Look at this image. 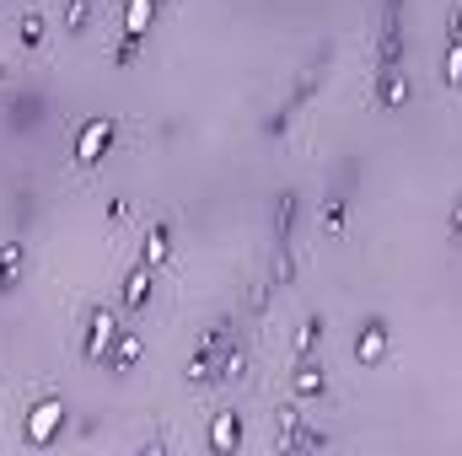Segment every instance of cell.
I'll return each mask as SVG.
<instances>
[{
  "label": "cell",
  "instance_id": "ac0fdd59",
  "mask_svg": "<svg viewBox=\"0 0 462 456\" xmlns=\"http://www.w3.org/2000/svg\"><path fill=\"white\" fill-rule=\"evenodd\" d=\"M49 38H54V16H49L43 5H22V11H16V49H22V54H43Z\"/></svg>",
  "mask_w": 462,
  "mask_h": 456
},
{
  "label": "cell",
  "instance_id": "7c38bea8",
  "mask_svg": "<svg viewBox=\"0 0 462 456\" xmlns=\"http://www.w3.org/2000/svg\"><path fill=\"white\" fill-rule=\"evenodd\" d=\"M409 103H414L409 65H371V108L376 114H403Z\"/></svg>",
  "mask_w": 462,
  "mask_h": 456
},
{
  "label": "cell",
  "instance_id": "30bf717a",
  "mask_svg": "<svg viewBox=\"0 0 462 456\" xmlns=\"http://www.w3.org/2000/svg\"><path fill=\"white\" fill-rule=\"evenodd\" d=\"M349 354H355V365H360V370H376V365L393 354V317H387V312H365V317L355 323Z\"/></svg>",
  "mask_w": 462,
  "mask_h": 456
},
{
  "label": "cell",
  "instance_id": "4316f807",
  "mask_svg": "<svg viewBox=\"0 0 462 456\" xmlns=\"http://www.w3.org/2000/svg\"><path fill=\"white\" fill-rule=\"evenodd\" d=\"M129 221V199H108V226H124Z\"/></svg>",
  "mask_w": 462,
  "mask_h": 456
},
{
  "label": "cell",
  "instance_id": "5b68a950",
  "mask_svg": "<svg viewBox=\"0 0 462 456\" xmlns=\"http://www.w3.org/2000/svg\"><path fill=\"white\" fill-rule=\"evenodd\" d=\"M269 446H274L280 456L328 451V446H334V435H328L318 419H307V414H301V403H291V397H285V403L274 408V435H269Z\"/></svg>",
  "mask_w": 462,
  "mask_h": 456
},
{
  "label": "cell",
  "instance_id": "4dcf8cb0",
  "mask_svg": "<svg viewBox=\"0 0 462 456\" xmlns=\"http://www.w3.org/2000/svg\"><path fill=\"white\" fill-rule=\"evenodd\" d=\"M162 5H167V0H162Z\"/></svg>",
  "mask_w": 462,
  "mask_h": 456
},
{
  "label": "cell",
  "instance_id": "3957f363",
  "mask_svg": "<svg viewBox=\"0 0 462 456\" xmlns=\"http://www.w3.org/2000/svg\"><path fill=\"white\" fill-rule=\"evenodd\" d=\"M65 424H70V403H65V392H54V387H38V392L22 403L16 441H22L27 451H49V446H60Z\"/></svg>",
  "mask_w": 462,
  "mask_h": 456
},
{
  "label": "cell",
  "instance_id": "5bb4252c",
  "mask_svg": "<svg viewBox=\"0 0 462 456\" xmlns=\"http://www.w3.org/2000/svg\"><path fill=\"white\" fill-rule=\"evenodd\" d=\"M156 274H162V269H151V263H140V258H134V263L118 274V312L145 317V312H151V301H156V290H162V285H156Z\"/></svg>",
  "mask_w": 462,
  "mask_h": 456
},
{
  "label": "cell",
  "instance_id": "44dd1931",
  "mask_svg": "<svg viewBox=\"0 0 462 456\" xmlns=\"http://www.w3.org/2000/svg\"><path fill=\"white\" fill-rule=\"evenodd\" d=\"M103 16V0H60V27L65 38H87Z\"/></svg>",
  "mask_w": 462,
  "mask_h": 456
},
{
  "label": "cell",
  "instance_id": "6da1fadb",
  "mask_svg": "<svg viewBox=\"0 0 462 456\" xmlns=\"http://www.w3.org/2000/svg\"><path fill=\"white\" fill-rule=\"evenodd\" d=\"M334 65H339V43L328 38V43H318V49H312V54L296 65V76H291L285 97H280L269 114L258 118V134H263V140H285V134L296 129V118H301L312 103H318V97H323V87H328Z\"/></svg>",
  "mask_w": 462,
  "mask_h": 456
},
{
  "label": "cell",
  "instance_id": "7a4b0ae2",
  "mask_svg": "<svg viewBox=\"0 0 462 456\" xmlns=\"http://www.w3.org/2000/svg\"><path fill=\"white\" fill-rule=\"evenodd\" d=\"M296 226H301V188H280L274 194V226H269V285L274 290L296 285V274H301Z\"/></svg>",
  "mask_w": 462,
  "mask_h": 456
},
{
  "label": "cell",
  "instance_id": "9a60e30c",
  "mask_svg": "<svg viewBox=\"0 0 462 456\" xmlns=\"http://www.w3.org/2000/svg\"><path fill=\"white\" fill-rule=\"evenodd\" d=\"M242 446H247V414H236V408H216V414L205 419V451L236 456Z\"/></svg>",
  "mask_w": 462,
  "mask_h": 456
},
{
  "label": "cell",
  "instance_id": "52a82bcc",
  "mask_svg": "<svg viewBox=\"0 0 462 456\" xmlns=\"http://www.w3.org/2000/svg\"><path fill=\"white\" fill-rule=\"evenodd\" d=\"M43 123H49V92H43V87L16 81V87L0 92V129H5V134L27 140V134H38Z\"/></svg>",
  "mask_w": 462,
  "mask_h": 456
},
{
  "label": "cell",
  "instance_id": "8fae6325",
  "mask_svg": "<svg viewBox=\"0 0 462 456\" xmlns=\"http://www.w3.org/2000/svg\"><path fill=\"white\" fill-rule=\"evenodd\" d=\"M349 210H355V167H339L323 188V205H318V226L323 236H345L349 231Z\"/></svg>",
  "mask_w": 462,
  "mask_h": 456
},
{
  "label": "cell",
  "instance_id": "484cf974",
  "mask_svg": "<svg viewBox=\"0 0 462 456\" xmlns=\"http://www.w3.org/2000/svg\"><path fill=\"white\" fill-rule=\"evenodd\" d=\"M447 242H452V247H462V188H457V199L447 205Z\"/></svg>",
  "mask_w": 462,
  "mask_h": 456
},
{
  "label": "cell",
  "instance_id": "2e32d148",
  "mask_svg": "<svg viewBox=\"0 0 462 456\" xmlns=\"http://www.w3.org/2000/svg\"><path fill=\"white\" fill-rule=\"evenodd\" d=\"M436 81L447 92H462V0L447 5V38H441V65H436Z\"/></svg>",
  "mask_w": 462,
  "mask_h": 456
},
{
  "label": "cell",
  "instance_id": "ffe728a7",
  "mask_svg": "<svg viewBox=\"0 0 462 456\" xmlns=\"http://www.w3.org/2000/svg\"><path fill=\"white\" fill-rule=\"evenodd\" d=\"M140 360H145V339H140L134 328H118V339L108 343V354H103V370H114V376H129Z\"/></svg>",
  "mask_w": 462,
  "mask_h": 456
},
{
  "label": "cell",
  "instance_id": "603a6c76",
  "mask_svg": "<svg viewBox=\"0 0 462 456\" xmlns=\"http://www.w3.org/2000/svg\"><path fill=\"white\" fill-rule=\"evenodd\" d=\"M156 11H162V0H124V22H118V32H134V38H145V43H151Z\"/></svg>",
  "mask_w": 462,
  "mask_h": 456
},
{
  "label": "cell",
  "instance_id": "f1b7e54d",
  "mask_svg": "<svg viewBox=\"0 0 462 456\" xmlns=\"http://www.w3.org/2000/svg\"><path fill=\"white\" fill-rule=\"evenodd\" d=\"M5 87H16V70H11V65L0 59V92H5Z\"/></svg>",
  "mask_w": 462,
  "mask_h": 456
},
{
  "label": "cell",
  "instance_id": "e0dca14e",
  "mask_svg": "<svg viewBox=\"0 0 462 456\" xmlns=\"http://www.w3.org/2000/svg\"><path fill=\"white\" fill-rule=\"evenodd\" d=\"M172 252H178V226H172V215H151L145 231H140V263H151V269H167L172 263Z\"/></svg>",
  "mask_w": 462,
  "mask_h": 456
},
{
  "label": "cell",
  "instance_id": "83f0119b",
  "mask_svg": "<svg viewBox=\"0 0 462 456\" xmlns=\"http://www.w3.org/2000/svg\"><path fill=\"white\" fill-rule=\"evenodd\" d=\"M167 446H172V441H167V435H162V430H156V435H145V441H140V451H167Z\"/></svg>",
  "mask_w": 462,
  "mask_h": 456
},
{
  "label": "cell",
  "instance_id": "9c48e42d",
  "mask_svg": "<svg viewBox=\"0 0 462 456\" xmlns=\"http://www.w3.org/2000/svg\"><path fill=\"white\" fill-rule=\"evenodd\" d=\"M285 397L291 403H328L334 397V376L323 365V354H291V370H285Z\"/></svg>",
  "mask_w": 462,
  "mask_h": 456
},
{
  "label": "cell",
  "instance_id": "8992f818",
  "mask_svg": "<svg viewBox=\"0 0 462 456\" xmlns=\"http://www.w3.org/2000/svg\"><path fill=\"white\" fill-rule=\"evenodd\" d=\"M118 134H124V123L114 114H92L76 123V140H70V167L76 172H97L108 156L118 150Z\"/></svg>",
  "mask_w": 462,
  "mask_h": 456
},
{
  "label": "cell",
  "instance_id": "d4e9b609",
  "mask_svg": "<svg viewBox=\"0 0 462 456\" xmlns=\"http://www.w3.org/2000/svg\"><path fill=\"white\" fill-rule=\"evenodd\" d=\"M140 54H145V38H134V32H118V38H114V54H108V59H114L118 70H129Z\"/></svg>",
  "mask_w": 462,
  "mask_h": 456
},
{
  "label": "cell",
  "instance_id": "7402d4cb",
  "mask_svg": "<svg viewBox=\"0 0 462 456\" xmlns=\"http://www.w3.org/2000/svg\"><path fill=\"white\" fill-rule=\"evenodd\" d=\"M323 343H328V317H323V312H307V317L296 323L291 354H323Z\"/></svg>",
  "mask_w": 462,
  "mask_h": 456
},
{
  "label": "cell",
  "instance_id": "4fadbf2b",
  "mask_svg": "<svg viewBox=\"0 0 462 456\" xmlns=\"http://www.w3.org/2000/svg\"><path fill=\"white\" fill-rule=\"evenodd\" d=\"M371 65H409V16H398V11H376Z\"/></svg>",
  "mask_w": 462,
  "mask_h": 456
},
{
  "label": "cell",
  "instance_id": "f546056e",
  "mask_svg": "<svg viewBox=\"0 0 462 456\" xmlns=\"http://www.w3.org/2000/svg\"><path fill=\"white\" fill-rule=\"evenodd\" d=\"M0 11H5V0H0Z\"/></svg>",
  "mask_w": 462,
  "mask_h": 456
},
{
  "label": "cell",
  "instance_id": "d6986e66",
  "mask_svg": "<svg viewBox=\"0 0 462 456\" xmlns=\"http://www.w3.org/2000/svg\"><path fill=\"white\" fill-rule=\"evenodd\" d=\"M27 258H32V247H27L22 236H5V242H0V301H11V296L22 290Z\"/></svg>",
  "mask_w": 462,
  "mask_h": 456
},
{
  "label": "cell",
  "instance_id": "cb8c5ba5",
  "mask_svg": "<svg viewBox=\"0 0 462 456\" xmlns=\"http://www.w3.org/2000/svg\"><path fill=\"white\" fill-rule=\"evenodd\" d=\"M247 365H253V354H247V343L236 339L231 343V354L221 360V381H216V387H236V381H247Z\"/></svg>",
  "mask_w": 462,
  "mask_h": 456
},
{
  "label": "cell",
  "instance_id": "277c9868",
  "mask_svg": "<svg viewBox=\"0 0 462 456\" xmlns=\"http://www.w3.org/2000/svg\"><path fill=\"white\" fill-rule=\"evenodd\" d=\"M242 339L236 333V317L221 312V317H210V328L199 333V343L189 349V365H183V381L194 387V392H205V387H216L221 381V360L231 354V343Z\"/></svg>",
  "mask_w": 462,
  "mask_h": 456
},
{
  "label": "cell",
  "instance_id": "ba28073f",
  "mask_svg": "<svg viewBox=\"0 0 462 456\" xmlns=\"http://www.w3.org/2000/svg\"><path fill=\"white\" fill-rule=\"evenodd\" d=\"M118 306L108 301H87L81 306V339H76V354H81V365H103V354H108V343L118 339Z\"/></svg>",
  "mask_w": 462,
  "mask_h": 456
}]
</instances>
